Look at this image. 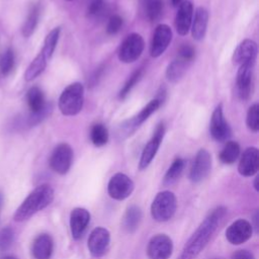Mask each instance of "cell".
Here are the masks:
<instances>
[{"mask_svg":"<svg viewBox=\"0 0 259 259\" xmlns=\"http://www.w3.org/2000/svg\"><path fill=\"white\" fill-rule=\"evenodd\" d=\"M227 214V208L218 206L198 226L184 245L177 259H195L205 248Z\"/></svg>","mask_w":259,"mask_h":259,"instance_id":"1","label":"cell"},{"mask_svg":"<svg viewBox=\"0 0 259 259\" xmlns=\"http://www.w3.org/2000/svg\"><path fill=\"white\" fill-rule=\"evenodd\" d=\"M54 199V189L49 184L35 187L17 207L13 219L15 222H24L39 210L46 208Z\"/></svg>","mask_w":259,"mask_h":259,"instance_id":"2","label":"cell"},{"mask_svg":"<svg viewBox=\"0 0 259 259\" xmlns=\"http://www.w3.org/2000/svg\"><path fill=\"white\" fill-rule=\"evenodd\" d=\"M84 103V86L80 82L68 85L59 97L58 106L62 114L73 116L78 114Z\"/></svg>","mask_w":259,"mask_h":259,"instance_id":"3","label":"cell"},{"mask_svg":"<svg viewBox=\"0 0 259 259\" xmlns=\"http://www.w3.org/2000/svg\"><path fill=\"white\" fill-rule=\"evenodd\" d=\"M176 207L177 200L174 193L167 190L161 191L151 204L152 218L157 222H167L174 215Z\"/></svg>","mask_w":259,"mask_h":259,"instance_id":"4","label":"cell"},{"mask_svg":"<svg viewBox=\"0 0 259 259\" xmlns=\"http://www.w3.org/2000/svg\"><path fill=\"white\" fill-rule=\"evenodd\" d=\"M145 48V41L141 34L137 32L130 33L120 44L117 52L118 60L122 63L130 64L137 61Z\"/></svg>","mask_w":259,"mask_h":259,"instance_id":"5","label":"cell"},{"mask_svg":"<svg viewBox=\"0 0 259 259\" xmlns=\"http://www.w3.org/2000/svg\"><path fill=\"white\" fill-rule=\"evenodd\" d=\"M73 150L67 143L59 144L50 157V166L58 174H66L72 165Z\"/></svg>","mask_w":259,"mask_h":259,"instance_id":"6","label":"cell"},{"mask_svg":"<svg viewBox=\"0 0 259 259\" xmlns=\"http://www.w3.org/2000/svg\"><path fill=\"white\" fill-rule=\"evenodd\" d=\"M172 240L164 234H158L151 238L147 246L149 259H169L172 255Z\"/></svg>","mask_w":259,"mask_h":259,"instance_id":"7","label":"cell"},{"mask_svg":"<svg viewBox=\"0 0 259 259\" xmlns=\"http://www.w3.org/2000/svg\"><path fill=\"white\" fill-rule=\"evenodd\" d=\"M133 180L123 173L114 174L107 185V191L110 197L116 200H123L127 198L134 190Z\"/></svg>","mask_w":259,"mask_h":259,"instance_id":"8","label":"cell"},{"mask_svg":"<svg viewBox=\"0 0 259 259\" xmlns=\"http://www.w3.org/2000/svg\"><path fill=\"white\" fill-rule=\"evenodd\" d=\"M209 132L211 137L218 142H226L232 136V130L224 117L222 104H219L211 114Z\"/></svg>","mask_w":259,"mask_h":259,"instance_id":"9","label":"cell"},{"mask_svg":"<svg viewBox=\"0 0 259 259\" xmlns=\"http://www.w3.org/2000/svg\"><path fill=\"white\" fill-rule=\"evenodd\" d=\"M164 134H165V126H164L163 122H160L156 126L153 137L147 143V145L145 146V148L142 152L140 163H139L140 170L146 169L151 164V162L153 161V159L155 158V156L159 150V147L164 138Z\"/></svg>","mask_w":259,"mask_h":259,"instance_id":"10","label":"cell"},{"mask_svg":"<svg viewBox=\"0 0 259 259\" xmlns=\"http://www.w3.org/2000/svg\"><path fill=\"white\" fill-rule=\"evenodd\" d=\"M211 169V156L205 149H200L194 158L189 172V178L192 182L198 183L209 174Z\"/></svg>","mask_w":259,"mask_h":259,"instance_id":"11","label":"cell"},{"mask_svg":"<svg viewBox=\"0 0 259 259\" xmlns=\"http://www.w3.org/2000/svg\"><path fill=\"white\" fill-rule=\"evenodd\" d=\"M110 234L102 227L95 228L88 238V250L93 257H102L108 250Z\"/></svg>","mask_w":259,"mask_h":259,"instance_id":"12","label":"cell"},{"mask_svg":"<svg viewBox=\"0 0 259 259\" xmlns=\"http://www.w3.org/2000/svg\"><path fill=\"white\" fill-rule=\"evenodd\" d=\"M172 39V30L169 25L161 23L155 28L150 47V54L153 58L160 57L168 48Z\"/></svg>","mask_w":259,"mask_h":259,"instance_id":"13","label":"cell"},{"mask_svg":"<svg viewBox=\"0 0 259 259\" xmlns=\"http://www.w3.org/2000/svg\"><path fill=\"white\" fill-rule=\"evenodd\" d=\"M253 233L252 225L243 219L235 221L226 231L227 240L233 245H240L248 241Z\"/></svg>","mask_w":259,"mask_h":259,"instance_id":"14","label":"cell"},{"mask_svg":"<svg viewBox=\"0 0 259 259\" xmlns=\"http://www.w3.org/2000/svg\"><path fill=\"white\" fill-rule=\"evenodd\" d=\"M162 101L158 98L152 99L146 106H144L141 111L132 117L131 119L124 121L121 125V130L126 135H131L133 132H135L144 121H146L150 115H152L161 105Z\"/></svg>","mask_w":259,"mask_h":259,"instance_id":"15","label":"cell"},{"mask_svg":"<svg viewBox=\"0 0 259 259\" xmlns=\"http://www.w3.org/2000/svg\"><path fill=\"white\" fill-rule=\"evenodd\" d=\"M258 53L257 44L249 38L244 39L239 44L233 54V63L235 65L254 64Z\"/></svg>","mask_w":259,"mask_h":259,"instance_id":"16","label":"cell"},{"mask_svg":"<svg viewBox=\"0 0 259 259\" xmlns=\"http://www.w3.org/2000/svg\"><path fill=\"white\" fill-rule=\"evenodd\" d=\"M90 223V213L86 208L76 207L70 213V230L73 239L79 240Z\"/></svg>","mask_w":259,"mask_h":259,"instance_id":"17","label":"cell"},{"mask_svg":"<svg viewBox=\"0 0 259 259\" xmlns=\"http://www.w3.org/2000/svg\"><path fill=\"white\" fill-rule=\"evenodd\" d=\"M254 64H243L239 66L237 73V93L241 100H247L251 95L252 75Z\"/></svg>","mask_w":259,"mask_h":259,"instance_id":"18","label":"cell"},{"mask_svg":"<svg viewBox=\"0 0 259 259\" xmlns=\"http://www.w3.org/2000/svg\"><path fill=\"white\" fill-rule=\"evenodd\" d=\"M193 17V5L189 0H184L178 5L175 16V28L178 34L186 35L190 29Z\"/></svg>","mask_w":259,"mask_h":259,"instance_id":"19","label":"cell"},{"mask_svg":"<svg viewBox=\"0 0 259 259\" xmlns=\"http://www.w3.org/2000/svg\"><path fill=\"white\" fill-rule=\"evenodd\" d=\"M259 169V151L255 147L247 148L238 165V171L242 176L250 177L257 173Z\"/></svg>","mask_w":259,"mask_h":259,"instance_id":"20","label":"cell"},{"mask_svg":"<svg viewBox=\"0 0 259 259\" xmlns=\"http://www.w3.org/2000/svg\"><path fill=\"white\" fill-rule=\"evenodd\" d=\"M54 251V241L48 234L38 235L31 247L32 256L34 259H50Z\"/></svg>","mask_w":259,"mask_h":259,"instance_id":"21","label":"cell"},{"mask_svg":"<svg viewBox=\"0 0 259 259\" xmlns=\"http://www.w3.org/2000/svg\"><path fill=\"white\" fill-rule=\"evenodd\" d=\"M208 22V12L203 7H197L194 12V17H192L191 22V34L194 39L201 40L206 32Z\"/></svg>","mask_w":259,"mask_h":259,"instance_id":"22","label":"cell"},{"mask_svg":"<svg viewBox=\"0 0 259 259\" xmlns=\"http://www.w3.org/2000/svg\"><path fill=\"white\" fill-rule=\"evenodd\" d=\"M26 101L30 113H39L47 106L44 92L37 86H32L28 89L26 93Z\"/></svg>","mask_w":259,"mask_h":259,"instance_id":"23","label":"cell"},{"mask_svg":"<svg viewBox=\"0 0 259 259\" xmlns=\"http://www.w3.org/2000/svg\"><path fill=\"white\" fill-rule=\"evenodd\" d=\"M48 61L49 59L41 52H39V54L32 60L24 73L25 81H32L38 77L45 71L48 65Z\"/></svg>","mask_w":259,"mask_h":259,"instance_id":"24","label":"cell"},{"mask_svg":"<svg viewBox=\"0 0 259 259\" xmlns=\"http://www.w3.org/2000/svg\"><path fill=\"white\" fill-rule=\"evenodd\" d=\"M40 15V6L39 4H33L30 6V9L28 11V14L26 16V19L22 26V34L25 37H29L35 30L38 19Z\"/></svg>","mask_w":259,"mask_h":259,"instance_id":"25","label":"cell"},{"mask_svg":"<svg viewBox=\"0 0 259 259\" xmlns=\"http://www.w3.org/2000/svg\"><path fill=\"white\" fill-rule=\"evenodd\" d=\"M142 220V210L138 205H131L123 217V228L128 233H134Z\"/></svg>","mask_w":259,"mask_h":259,"instance_id":"26","label":"cell"},{"mask_svg":"<svg viewBox=\"0 0 259 259\" xmlns=\"http://www.w3.org/2000/svg\"><path fill=\"white\" fill-rule=\"evenodd\" d=\"M187 65H188V63H186L178 58L173 60L167 66V69H166V76H167L168 80L171 82L179 81L185 74Z\"/></svg>","mask_w":259,"mask_h":259,"instance_id":"27","label":"cell"},{"mask_svg":"<svg viewBox=\"0 0 259 259\" xmlns=\"http://www.w3.org/2000/svg\"><path fill=\"white\" fill-rule=\"evenodd\" d=\"M184 167H185V161L181 158H176L171 166L168 168L165 176H164V179H163V183L165 185H170V184H173L179 177L180 175L182 174L183 170H184Z\"/></svg>","mask_w":259,"mask_h":259,"instance_id":"28","label":"cell"},{"mask_svg":"<svg viewBox=\"0 0 259 259\" xmlns=\"http://www.w3.org/2000/svg\"><path fill=\"white\" fill-rule=\"evenodd\" d=\"M240 155V146L235 141H228L220 153V160L224 164H233Z\"/></svg>","mask_w":259,"mask_h":259,"instance_id":"29","label":"cell"},{"mask_svg":"<svg viewBox=\"0 0 259 259\" xmlns=\"http://www.w3.org/2000/svg\"><path fill=\"white\" fill-rule=\"evenodd\" d=\"M60 32H61V28L59 26L55 27L48 33V35L45 38L44 46H42V49L40 52L49 60L52 58V56L56 50V47H57V44H58V40L60 37Z\"/></svg>","mask_w":259,"mask_h":259,"instance_id":"30","label":"cell"},{"mask_svg":"<svg viewBox=\"0 0 259 259\" xmlns=\"http://www.w3.org/2000/svg\"><path fill=\"white\" fill-rule=\"evenodd\" d=\"M90 139L95 147H102L108 142V131L103 123H95L90 131Z\"/></svg>","mask_w":259,"mask_h":259,"instance_id":"31","label":"cell"},{"mask_svg":"<svg viewBox=\"0 0 259 259\" xmlns=\"http://www.w3.org/2000/svg\"><path fill=\"white\" fill-rule=\"evenodd\" d=\"M145 11L147 17L152 22H157L163 13L162 0H145Z\"/></svg>","mask_w":259,"mask_h":259,"instance_id":"32","label":"cell"},{"mask_svg":"<svg viewBox=\"0 0 259 259\" xmlns=\"http://www.w3.org/2000/svg\"><path fill=\"white\" fill-rule=\"evenodd\" d=\"M14 63H15V57L12 49H7L5 53L2 55L0 59V69L1 73L6 76L11 73V71L14 68Z\"/></svg>","mask_w":259,"mask_h":259,"instance_id":"33","label":"cell"},{"mask_svg":"<svg viewBox=\"0 0 259 259\" xmlns=\"http://www.w3.org/2000/svg\"><path fill=\"white\" fill-rule=\"evenodd\" d=\"M246 124L248 128L254 133L258 132L259 130V105L254 103L250 106L247 112L246 117Z\"/></svg>","mask_w":259,"mask_h":259,"instance_id":"34","label":"cell"},{"mask_svg":"<svg viewBox=\"0 0 259 259\" xmlns=\"http://www.w3.org/2000/svg\"><path fill=\"white\" fill-rule=\"evenodd\" d=\"M142 74H143V70L142 69H139L137 71H135L131 77L127 79V81L124 83L123 87L120 89L119 93H118V97L119 99H124L126 98V96L130 94V92L132 91V89L134 88V86L139 82V80L141 79L142 77Z\"/></svg>","mask_w":259,"mask_h":259,"instance_id":"35","label":"cell"},{"mask_svg":"<svg viewBox=\"0 0 259 259\" xmlns=\"http://www.w3.org/2000/svg\"><path fill=\"white\" fill-rule=\"evenodd\" d=\"M106 10L105 0H91L87 7V15L91 18L100 17Z\"/></svg>","mask_w":259,"mask_h":259,"instance_id":"36","label":"cell"},{"mask_svg":"<svg viewBox=\"0 0 259 259\" xmlns=\"http://www.w3.org/2000/svg\"><path fill=\"white\" fill-rule=\"evenodd\" d=\"M14 240V231L10 227H5L0 230V250L8 249Z\"/></svg>","mask_w":259,"mask_h":259,"instance_id":"37","label":"cell"},{"mask_svg":"<svg viewBox=\"0 0 259 259\" xmlns=\"http://www.w3.org/2000/svg\"><path fill=\"white\" fill-rule=\"evenodd\" d=\"M122 23H123V20L119 15H117V14L111 15L106 24V32L108 34L117 33L121 29Z\"/></svg>","mask_w":259,"mask_h":259,"instance_id":"38","label":"cell"},{"mask_svg":"<svg viewBox=\"0 0 259 259\" xmlns=\"http://www.w3.org/2000/svg\"><path fill=\"white\" fill-rule=\"evenodd\" d=\"M177 58L189 64L195 58V50H194V48L192 46H190V45H183V46H181L179 48V50H178Z\"/></svg>","mask_w":259,"mask_h":259,"instance_id":"39","label":"cell"},{"mask_svg":"<svg viewBox=\"0 0 259 259\" xmlns=\"http://www.w3.org/2000/svg\"><path fill=\"white\" fill-rule=\"evenodd\" d=\"M232 259H255L254 255L247 250H239L232 255Z\"/></svg>","mask_w":259,"mask_h":259,"instance_id":"40","label":"cell"},{"mask_svg":"<svg viewBox=\"0 0 259 259\" xmlns=\"http://www.w3.org/2000/svg\"><path fill=\"white\" fill-rule=\"evenodd\" d=\"M181 2H182V0H171L172 5H173V6H175V7H176V6H178Z\"/></svg>","mask_w":259,"mask_h":259,"instance_id":"41","label":"cell"},{"mask_svg":"<svg viewBox=\"0 0 259 259\" xmlns=\"http://www.w3.org/2000/svg\"><path fill=\"white\" fill-rule=\"evenodd\" d=\"M2 205H3V194H2V192L0 191V213H1Z\"/></svg>","mask_w":259,"mask_h":259,"instance_id":"42","label":"cell"},{"mask_svg":"<svg viewBox=\"0 0 259 259\" xmlns=\"http://www.w3.org/2000/svg\"><path fill=\"white\" fill-rule=\"evenodd\" d=\"M254 187H255V189L258 191L259 190V188H258V177H256L255 178V181H254Z\"/></svg>","mask_w":259,"mask_h":259,"instance_id":"43","label":"cell"},{"mask_svg":"<svg viewBox=\"0 0 259 259\" xmlns=\"http://www.w3.org/2000/svg\"><path fill=\"white\" fill-rule=\"evenodd\" d=\"M3 259H17V258H15V257H13V256H7V257H5V258H3Z\"/></svg>","mask_w":259,"mask_h":259,"instance_id":"44","label":"cell"},{"mask_svg":"<svg viewBox=\"0 0 259 259\" xmlns=\"http://www.w3.org/2000/svg\"><path fill=\"white\" fill-rule=\"evenodd\" d=\"M66 1H72V0H66Z\"/></svg>","mask_w":259,"mask_h":259,"instance_id":"45","label":"cell"}]
</instances>
